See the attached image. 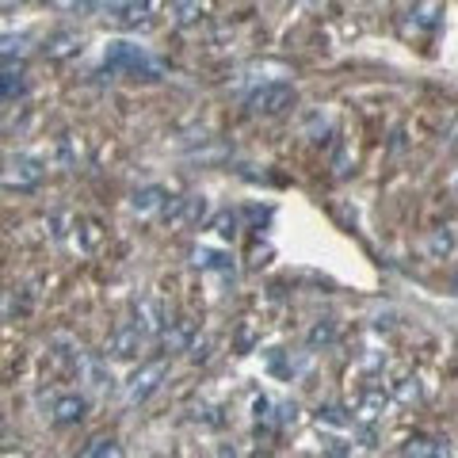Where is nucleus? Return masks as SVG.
<instances>
[{"label":"nucleus","instance_id":"5","mask_svg":"<svg viewBox=\"0 0 458 458\" xmlns=\"http://www.w3.org/2000/svg\"><path fill=\"white\" fill-rule=\"evenodd\" d=\"M169 378V363H146V367H138V371L130 375V382H126V401L130 405H142L149 401L153 393L161 390V382Z\"/></svg>","mask_w":458,"mask_h":458},{"label":"nucleus","instance_id":"16","mask_svg":"<svg viewBox=\"0 0 458 458\" xmlns=\"http://www.w3.org/2000/svg\"><path fill=\"white\" fill-rule=\"evenodd\" d=\"M252 458H272V454H252Z\"/></svg>","mask_w":458,"mask_h":458},{"label":"nucleus","instance_id":"3","mask_svg":"<svg viewBox=\"0 0 458 458\" xmlns=\"http://www.w3.org/2000/svg\"><path fill=\"white\" fill-rule=\"evenodd\" d=\"M46 180V161L35 153H12L8 157V172H4V187L8 191H35Z\"/></svg>","mask_w":458,"mask_h":458},{"label":"nucleus","instance_id":"7","mask_svg":"<svg viewBox=\"0 0 458 458\" xmlns=\"http://www.w3.org/2000/svg\"><path fill=\"white\" fill-rule=\"evenodd\" d=\"M84 409H88V401L81 393H61V398L50 401V420H54L58 428H69V424H81Z\"/></svg>","mask_w":458,"mask_h":458},{"label":"nucleus","instance_id":"13","mask_svg":"<svg viewBox=\"0 0 458 458\" xmlns=\"http://www.w3.org/2000/svg\"><path fill=\"white\" fill-rule=\"evenodd\" d=\"M23 92V73L16 69V73H12V66L4 69V104H12V99H16Z\"/></svg>","mask_w":458,"mask_h":458},{"label":"nucleus","instance_id":"14","mask_svg":"<svg viewBox=\"0 0 458 458\" xmlns=\"http://www.w3.org/2000/svg\"><path fill=\"white\" fill-rule=\"evenodd\" d=\"M50 4L61 12H84V8H92V0H50Z\"/></svg>","mask_w":458,"mask_h":458},{"label":"nucleus","instance_id":"9","mask_svg":"<svg viewBox=\"0 0 458 458\" xmlns=\"http://www.w3.org/2000/svg\"><path fill=\"white\" fill-rule=\"evenodd\" d=\"M401 454H405V458H447V447H443V443H436V439L416 436V439L405 443Z\"/></svg>","mask_w":458,"mask_h":458},{"label":"nucleus","instance_id":"6","mask_svg":"<svg viewBox=\"0 0 458 458\" xmlns=\"http://www.w3.org/2000/svg\"><path fill=\"white\" fill-rule=\"evenodd\" d=\"M142 348H146V328L138 321L134 325H119L111 333V355L114 359H138Z\"/></svg>","mask_w":458,"mask_h":458},{"label":"nucleus","instance_id":"4","mask_svg":"<svg viewBox=\"0 0 458 458\" xmlns=\"http://www.w3.org/2000/svg\"><path fill=\"white\" fill-rule=\"evenodd\" d=\"M207 214H210L207 195H176V199H169V207L161 210V218L172 229H191V225L207 222Z\"/></svg>","mask_w":458,"mask_h":458},{"label":"nucleus","instance_id":"18","mask_svg":"<svg viewBox=\"0 0 458 458\" xmlns=\"http://www.w3.org/2000/svg\"><path fill=\"white\" fill-rule=\"evenodd\" d=\"M454 184H458V180H454Z\"/></svg>","mask_w":458,"mask_h":458},{"label":"nucleus","instance_id":"1","mask_svg":"<svg viewBox=\"0 0 458 458\" xmlns=\"http://www.w3.org/2000/svg\"><path fill=\"white\" fill-rule=\"evenodd\" d=\"M104 69L107 73H119V76H146V81H153L161 69H157V61H153L142 46H134V43H111L104 50Z\"/></svg>","mask_w":458,"mask_h":458},{"label":"nucleus","instance_id":"17","mask_svg":"<svg viewBox=\"0 0 458 458\" xmlns=\"http://www.w3.org/2000/svg\"><path fill=\"white\" fill-rule=\"evenodd\" d=\"M355 458H367V454H355Z\"/></svg>","mask_w":458,"mask_h":458},{"label":"nucleus","instance_id":"10","mask_svg":"<svg viewBox=\"0 0 458 458\" xmlns=\"http://www.w3.org/2000/svg\"><path fill=\"white\" fill-rule=\"evenodd\" d=\"M76 458H122V447H119V439H92L88 447L76 454Z\"/></svg>","mask_w":458,"mask_h":458},{"label":"nucleus","instance_id":"15","mask_svg":"<svg viewBox=\"0 0 458 458\" xmlns=\"http://www.w3.org/2000/svg\"><path fill=\"white\" fill-rule=\"evenodd\" d=\"M451 290H454V295H458V267H454V275H451Z\"/></svg>","mask_w":458,"mask_h":458},{"label":"nucleus","instance_id":"2","mask_svg":"<svg viewBox=\"0 0 458 458\" xmlns=\"http://www.w3.org/2000/svg\"><path fill=\"white\" fill-rule=\"evenodd\" d=\"M295 84H287V81H272V84H260L257 92L249 96V111L252 114H264V119H272V114H283L295 107Z\"/></svg>","mask_w":458,"mask_h":458},{"label":"nucleus","instance_id":"8","mask_svg":"<svg viewBox=\"0 0 458 458\" xmlns=\"http://www.w3.org/2000/svg\"><path fill=\"white\" fill-rule=\"evenodd\" d=\"M169 191H164V187H142V191H134V199H130V207L138 210V214H157V210H164V207H169Z\"/></svg>","mask_w":458,"mask_h":458},{"label":"nucleus","instance_id":"12","mask_svg":"<svg viewBox=\"0 0 458 458\" xmlns=\"http://www.w3.org/2000/svg\"><path fill=\"white\" fill-rule=\"evenodd\" d=\"M76 46H81V38H76L73 31H61V35H54V38L46 43V54H50V58H69Z\"/></svg>","mask_w":458,"mask_h":458},{"label":"nucleus","instance_id":"11","mask_svg":"<svg viewBox=\"0 0 458 458\" xmlns=\"http://www.w3.org/2000/svg\"><path fill=\"white\" fill-rule=\"evenodd\" d=\"M428 252H431L436 260L451 257V252H454V229H436V233L428 237Z\"/></svg>","mask_w":458,"mask_h":458}]
</instances>
